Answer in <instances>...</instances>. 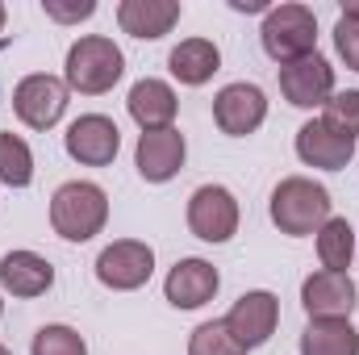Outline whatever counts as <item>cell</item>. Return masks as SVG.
Instances as JSON below:
<instances>
[{"label": "cell", "instance_id": "obj_31", "mask_svg": "<svg viewBox=\"0 0 359 355\" xmlns=\"http://www.w3.org/2000/svg\"><path fill=\"white\" fill-rule=\"evenodd\" d=\"M0 355H8V347H4V343H0Z\"/></svg>", "mask_w": 359, "mask_h": 355}, {"label": "cell", "instance_id": "obj_4", "mask_svg": "<svg viewBox=\"0 0 359 355\" xmlns=\"http://www.w3.org/2000/svg\"><path fill=\"white\" fill-rule=\"evenodd\" d=\"M259 42H264V55L280 67L318 55V13L297 0L271 4L259 25Z\"/></svg>", "mask_w": 359, "mask_h": 355}, {"label": "cell", "instance_id": "obj_13", "mask_svg": "<svg viewBox=\"0 0 359 355\" xmlns=\"http://www.w3.org/2000/svg\"><path fill=\"white\" fill-rule=\"evenodd\" d=\"M297 159L305 168H318V172H343L355 159V138L334 130L326 117H309L297 130Z\"/></svg>", "mask_w": 359, "mask_h": 355}, {"label": "cell", "instance_id": "obj_21", "mask_svg": "<svg viewBox=\"0 0 359 355\" xmlns=\"http://www.w3.org/2000/svg\"><path fill=\"white\" fill-rule=\"evenodd\" d=\"M313 247H318V264L326 272H347L355 260V226L347 217H330L318 234H313Z\"/></svg>", "mask_w": 359, "mask_h": 355}, {"label": "cell", "instance_id": "obj_8", "mask_svg": "<svg viewBox=\"0 0 359 355\" xmlns=\"http://www.w3.org/2000/svg\"><path fill=\"white\" fill-rule=\"evenodd\" d=\"M222 322H226V330L243 343V351H259V347L271 343V335H276V326H280V297H276L271 288H251V293H243V297L230 305V314H226Z\"/></svg>", "mask_w": 359, "mask_h": 355}, {"label": "cell", "instance_id": "obj_1", "mask_svg": "<svg viewBox=\"0 0 359 355\" xmlns=\"http://www.w3.org/2000/svg\"><path fill=\"white\" fill-rule=\"evenodd\" d=\"M268 213H271V226L280 234L309 239V234H318L334 217V201H330V188L318 184L313 176H284L271 188Z\"/></svg>", "mask_w": 359, "mask_h": 355}, {"label": "cell", "instance_id": "obj_6", "mask_svg": "<svg viewBox=\"0 0 359 355\" xmlns=\"http://www.w3.org/2000/svg\"><path fill=\"white\" fill-rule=\"evenodd\" d=\"M67 105H72V88L63 84V76L50 72H34L13 88V113L25 130H55Z\"/></svg>", "mask_w": 359, "mask_h": 355}, {"label": "cell", "instance_id": "obj_25", "mask_svg": "<svg viewBox=\"0 0 359 355\" xmlns=\"http://www.w3.org/2000/svg\"><path fill=\"white\" fill-rule=\"evenodd\" d=\"M322 117H326V121H330L334 130H343L347 138H359V88L334 92V96L326 100Z\"/></svg>", "mask_w": 359, "mask_h": 355}, {"label": "cell", "instance_id": "obj_24", "mask_svg": "<svg viewBox=\"0 0 359 355\" xmlns=\"http://www.w3.org/2000/svg\"><path fill=\"white\" fill-rule=\"evenodd\" d=\"M188 355H247V351H243V343L226 330L222 318H209V322H201V326L188 335Z\"/></svg>", "mask_w": 359, "mask_h": 355}, {"label": "cell", "instance_id": "obj_16", "mask_svg": "<svg viewBox=\"0 0 359 355\" xmlns=\"http://www.w3.org/2000/svg\"><path fill=\"white\" fill-rule=\"evenodd\" d=\"M50 288H55V264L46 255H38L29 247L0 255V293H8L17 301H34Z\"/></svg>", "mask_w": 359, "mask_h": 355}, {"label": "cell", "instance_id": "obj_15", "mask_svg": "<svg viewBox=\"0 0 359 355\" xmlns=\"http://www.w3.org/2000/svg\"><path fill=\"white\" fill-rule=\"evenodd\" d=\"M184 159H188V142L176 126L172 130H151V134H138V147H134V168L147 184H168L184 172Z\"/></svg>", "mask_w": 359, "mask_h": 355}, {"label": "cell", "instance_id": "obj_30", "mask_svg": "<svg viewBox=\"0 0 359 355\" xmlns=\"http://www.w3.org/2000/svg\"><path fill=\"white\" fill-rule=\"evenodd\" d=\"M0 318H4V293H0Z\"/></svg>", "mask_w": 359, "mask_h": 355}, {"label": "cell", "instance_id": "obj_7", "mask_svg": "<svg viewBox=\"0 0 359 355\" xmlns=\"http://www.w3.org/2000/svg\"><path fill=\"white\" fill-rule=\"evenodd\" d=\"M155 276V247L142 239H113L96 255V280L113 293H138Z\"/></svg>", "mask_w": 359, "mask_h": 355}, {"label": "cell", "instance_id": "obj_2", "mask_svg": "<svg viewBox=\"0 0 359 355\" xmlns=\"http://www.w3.org/2000/svg\"><path fill=\"white\" fill-rule=\"evenodd\" d=\"M109 226V192L96 180H67L50 192V230L63 243H92Z\"/></svg>", "mask_w": 359, "mask_h": 355}, {"label": "cell", "instance_id": "obj_3", "mask_svg": "<svg viewBox=\"0 0 359 355\" xmlns=\"http://www.w3.org/2000/svg\"><path fill=\"white\" fill-rule=\"evenodd\" d=\"M126 76V55L113 38L104 34H84L67 46L63 59V84L80 96H104L121 84Z\"/></svg>", "mask_w": 359, "mask_h": 355}, {"label": "cell", "instance_id": "obj_27", "mask_svg": "<svg viewBox=\"0 0 359 355\" xmlns=\"http://www.w3.org/2000/svg\"><path fill=\"white\" fill-rule=\"evenodd\" d=\"M334 51L351 72H359V21H347V17L334 21Z\"/></svg>", "mask_w": 359, "mask_h": 355}, {"label": "cell", "instance_id": "obj_14", "mask_svg": "<svg viewBox=\"0 0 359 355\" xmlns=\"http://www.w3.org/2000/svg\"><path fill=\"white\" fill-rule=\"evenodd\" d=\"M217 288H222V272L209 264V260H201V255L176 260L172 272H168V280H163L168 305H172V309H184V314L209 305V301L217 297Z\"/></svg>", "mask_w": 359, "mask_h": 355}, {"label": "cell", "instance_id": "obj_17", "mask_svg": "<svg viewBox=\"0 0 359 355\" xmlns=\"http://www.w3.org/2000/svg\"><path fill=\"white\" fill-rule=\"evenodd\" d=\"M184 17L180 0H121L117 4V25L121 34L138 38V42H159L168 38Z\"/></svg>", "mask_w": 359, "mask_h": 355}, {"label": "cell", "instance_id": "obj_23", "mask_svg": "<svg viewBox=\"0 0 359 355\" xmlns=\"http://www.w3.org/2000/svg\"><path fill=\"white\" fill-rule=\"evenodd\" d=\"M29 355H88V343L76 326L67 322H46L38 326L34 343H29Z\"/></svg>", "mask_w": 359, "mask_h": 355}, {"label": "cell", "instance_id": "obj_20", "mask_svg": "<svg viewBox=\"0 0 359 355\" xmlns=\"http://www.w3.org/2000/svg\"><path fill=\"white\" fill-rule=\"evenodd\" d=\"M301 355H359V330L351 318H326L305 322Z\"/></svg>", "mask_w": 359, "mask_h": 355}, {"label": "cell", "instance_id": "obj_9", "mask_svg": "<svg viewBox=\"0 0 359 355\" xmlns=\"http://www.w3.org/2000/svg\"><path fill=\"white\" fill-rule=\"evenodd\" d=\"M359 305V288L351 272H309L301 280V309L309 322H326V318H351Z\"/></svg>", "mask_w": 359, "mask_h": 355}, {"label": "cell", "instance_id": "obj_28", "mask_svg": "<svg viewBox=\"0 0 359 355\" xmlns=\"http://www.w3.org/2000/svg\"><path fill=\"white\" fill-rule=\"evenodd\" d=\"M339 17H347V21H359V0H347V4L339 8Z\"/></svg>", "mask_w": 359, "mask_h": 355}, {"label": "cell", "instance_id": "obj_18", "mask_svg": "<svg viewBox=\"0 0 359 355\" xmlns=\"http://www.w3.org/2000/svg\"><path fill=\"white\" fill-rule=\"evenodd\" d=\"M126 109H130V117H134V126H138L142 134H151V130H172V126H176V113H180V96L168 80L147 76V80H138V84L130 88Z\"/></svg>", "mask_w": 359, "mask_h": 355}, {"label": "cell", "instance_id": "obj_11", "mask_svg": "<svg viewBox=\"0 0 359 355\" xmlns=\"http://www.w3.org/2000/svg\"><path fill=\"white\" fill-rule=\"evenodd\" d=\"M63 151L80 168H109L121 151V130L104 113H80L63 134Z\"/></svg>", "mask_w": 359, "mask_h": 355}, {"label": "cell", "instance_id": "obj_26", "mask_svg": "<svg viewBox=\"0 0 359 355\" xmlns=\"http://www.w3.org/2000/svg\"><path fill=\"white\" fill-rule=\"evenodd\" d=\"M42 13L55 25H80L96 17V0H42Z\"/></svg>", "mask_w": 359, "mask_h": 355}, {"label": "cell", "instance_id": "obj_29", "mask_svg": "<svg viewBox=\"0 0 359 355\" xmlns=\"http://www.w3.org/2000/svg\"><path fill=\"white\" fill-rule=\"evenodd\" d=\"M4 21H8V8H4V0H0V29H4Z\"/></svg>", "mask_w": 359, "mask_h": 355}, {"label": "cell", "instance_id": "obj_19", "mask_svg": "<svg viewBox=\"0 0 359 355\" xmlns=\"http://www.w3.org/2000/svg\"><path fill=\"white\" fill-rule=\"evenodd\" d=\"M168 72L184 88H205L222 72V51H217L213 38H184L168 55Z\"/></svg>", "mask_w": 359, "mask_h": 355}, {"label": "cell", "instance_id": "obj_5", "mask_svg": "<svg viewBox=\"0 0 359 355\" xmlns=\"http://www.w3.org/2000/svg\"><path fill=\"white\" fill-rule=\"evenodd\" d=\"M184 222H188L192 239L222 247V243H230V239L238 234L243 209H238V196H234L226 184H201V188H192V196H188Z\"/></svg>", "mask_w": 359, "mask_h": 355}, {"label": "cell", "instance_id": "obj_22", "mask_svg": "<svg viewBox=\"0 0 359 355\" xmlns=\"http://www.w3.org/2000/svg\"><path fill=\"white\" fill-rule=\"evenodd\" d=\"M0 184L4 188H29L34 184V151L21 134H0Z\"/></svg>", "mask_w": 359, "mask_h": 355}, {"label": "cell", "instance_id": "obj_12", "mask_svg": "<svg viewBox=\"0 0 359 355\" xmlns=\"http://www.w3.org/2000/svg\"><path fill=\"white\" fill-rule=\"evenodd\" d=\"M334 92H339L334 88V67L326 55H309V59L280 67V96L292 109H326V100Z\"/></svg>", "mask_w": 359, "mask_h": 355}, {"label": "cell", "instance_id": "obj_10", "mask_svg": "<svg viewBox=\"0 0 359 355\" xmlns=\"http://www.w3.org/2000/svg\"><path fill=\"white\" fill-rule=\"evenodd\" d=\"M264 121H268V92L259 88V84L234 80V84H226L213 96V126L226 138H247Z\"/></svg>", "mask_w": 359, "mask_h": 355}]
</instances>
